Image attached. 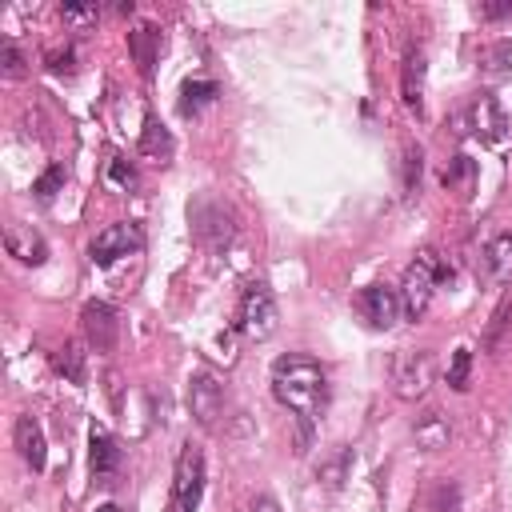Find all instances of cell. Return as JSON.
<instances>
[{"label": "cell", "mask_w": 512, "mask_h": 512, "mask_svg": "<svg viewBox=\"0 0 512 512\" xmlns=\"http://www.w3.org/2000/svg\"><path fill=\"white\" fill-rule=\"evenodd\" d=\"M140 248H144L140 224L120 220V224H108V228H100V232L92 236L88 256H92V264H116L120 256H132V252H140Z\"/></svg>", "instance_id": "cell-7"}, {"label": "cell", "mask_w": 512, "mask_h": 512, "mask_svg": "<svg viewBox=\"0 0 512 512\" xmlns=\"http://www.w3.org/2000/svg\"><path fill=\"white\" fill-rule=\"evenodd\" d=\"M344 460H348V452H344V444H340V448H336V460H332V464H320V468H316V476H320L328 488H336V484H340V476H344Z\"/></svg>", "instance_id": "cell-31"}, {"label": "cell", "mask_w": 512, "mask_h": 512, "mask_svg": "<svg viewBox=\"0 0 512 512\" xmlns=\"http://www.w3.org/2000/svg\"><path fill=\"white\" fill-rule=\"evenodd\" d=\"M480 268L492 284H508L512 280V232H496L484 252H480Z\"/></svg>", "instance_id": "cell-17"}, {"label": "cell", "mask_w": 512, "mask_h": 512, "mask_svg": "<svg viewBox=\"0 0 512 512\" xmlns=\"http://www.w3.org/2000/svg\"><path fill=\"white\" fill-rule=\"evenodd\" d=\"M140 156H152V160H168V156H172V136H168V128H164L156 116L144 120V132H140Z\"/></svg>", "instance_id": "cell-20"}, {"label": "cell", "mask_w": 512, "mask_h": 512, "mask_svg": "<svg viewBox=\"0 0 512 512\" xmlns=\"http://www.w3.org/2000/svg\"><path fill=\"white\" fill-rule=\"evenodd\" d=\"M92 512H124L120 504H100V508H92Z\"/></svg>", "instance_id": "cell-35"}, {"label": "cell", "mask_w": 512, "mask_h": 512, "mask_svg": "<svg viewBox=\"0 0 512 512\" xmlns=\"http://www.w3.org/2000/svg\"><path fill=\"white\" fill-rule=\"evenodd\" d=\"M476 184V160L472 156H452L448 168H444V188L456 192V196H468Z\"/></svg>", "instance_id": "cell-21"}, {"label": "cell", "mask_w": 512, "mask_h": 512, "mask_svg": "<svg viewBox=\"0 0 512 512\" xmlns=\"http://www.w3.org/2000/svg\"><path fill=\"white\" fill-rule=\"evenodd\" d=\"M188 408H192L196 424L212 428V424L224 416V384H220V376L196 372V376L188 380Z\"/></svg>", "instance_id": "cell-11"}, {"label": "cell", "mask_w": 512, "mask_h": 512, "mask_svg": "<svg viewBox=\"0 0 512 512\" xmlns=\"http://www.w3.org/2000/svg\"><path fill=\"white\" fill-rule=\"evenodd\" d=\"M88 464H92V480L96 484H116L124 452L104 428H92V436H88Z\"/></svg>", "instance_id": "cell-12"}, {"label": "cell", "mask_w": 512, "mask_h": 512, "mask_svg": "<svg viewBox=\"0 0 512 512\" xmlns=\"http://www.w3.org/2000/svg\"><path fill=\"white\" fill-rule=\"evenodd\" d=\"M356 312L364 316L368 328H392L400 320V292L388 284H368L356 292Z\"/></svg>", "instance_id": "cell-8"}, {"label": "cell", "mask_w": 512, "mask_h": 512, "mask_svg": "<svg viewBox=\"0 0 512 512\" xmlns=\"http://www.w3.org/2000/svg\"><path fill=\"white\" fill-rule=\"evenodd\" d=\"M4 244H8V252L20 260V264H44V256H48V244H44V236L32 228V224H8L4 228Z\"/></svg>", "instance_id": "cell-15"}, {"label": "cell", "mask_w": 512, "mask_h": 512, "mask_svg": "<svg viewBox=\"0 0 512 512\" xmlns=\"http://www.w3.org/2000/svg\"><path fill=\"white\" fill-rule=\"evenodd\" d=\"M272 392L304 424H316L324 416V408H328V376L304 352H288V356H280L272 364Z\"/></svg>", "instance_id": "cell-1"}, {"label": "cell", "mask_w": 512, "mask_h": 512, "mask_svg": "<svg viewBox=\"0 0 512 512\" xmlns=\"http://www.w3.org/2000/svg\"><path fill=\"white\" fill-rule=\"evenodd\" d=\"M476 16L480 20H512V0H504V4H480Z\"/></svg>", "instance_id": "cell-33"}, {"label": "cell", "mask_w": 512, "mask_h": 512, "mask_svg": "<svg viewBox=\"0 0 512 512\" xmlns=\"http://www.w3.org/2000/svg\"><path fill=\"white\" fill-rule=\"evenodd\" d=\"M420 148L404 144V156H400V180H404V196H416L420 192Z\"/></svg>", "instance_id": "cell-23"}, {"label": "cell", "mask_w": 512, "mask_h": 512, "mask_svg": "<svg viewBox=\"0 0 512 512\" xmlns=\"http://www.w3.org/2000/svg\"><path fill=\"white\" fill-rule=\"evenodd\" d=\"M216 80H188L180 88V116H200L212 100H216Z\"/></svg>", "instance_id": "cell-19"}, {"label": "cell", "mask_w": 512, "mask_h": 512, "mask_svg": "<svg viewBox=\"0 0 512 512\" xmlns=\"http://www.w3.org/2000/svg\"><path fill=\"white\" fill-rule=\"evenodd\" d=\"M200 492H204V452L188 440L176 456V472H172V504L168 512H196L200 508Z\"/></svg>", "instance_id": "cell-5"}, {"label": "cell", "mask_w": 512, "mask_h": 512, "mask_svg": "<svg viewBox=\"0 0 512 512\" xmlns=\"http://www.w3.org/2000/svg\"><path fill=\"white\" fill-rule=\"evenodd\" d=\"M412 436L424 452H444L452 444V424L440 408H424L416 420H412Z\"/></svg>", "instance_id": "cell-14"}, {"label": "cell", "mask_w": 512, "mask_h": 512, "mask_svg": "<svg viewBox=\"0 0 512 512\" xmlns=\"http://www.w3.org/2000/svg\"><path fill=\"white\" fill-rule=\"evenodd\" d=\"M64 180H68V176H64V168H60V164H52V168H48V172H44V176L32 184V192H36L40 200H52V196L64 188Z\"/></svg>", "instance_id": "cell-30"}, {"label": "cell", "mask_w": 512, "mask_h": 512, "mask_svg": "<svg viewBox=\"0 0 512 512\" xmlns=\"http://www.w3.org/2000/svg\"><path fill=\"white\" fill-rule=\"evenodd\" d=\"M464 124H468V132H472L476 140H484V144H500V140L508 136V116H504V108L496 104V96H488V92H480V96L468 104Z\"/></svg>", "instance_id": "cell-9"}, {"label": "cell", "mask_w": 512, "mask_h": 512, "mask_svg": "<svg viewBox=\"0 0 512 512\" xmlns=\"http://www.w3.org/2000/svg\"><path fill=\"white\" fill-rule=\"evenodd\" d=\"M248 512H280V504H276V500H272V496H256V500H252V508H248Z\"/></svg>", "instance_id": "cell-34"}, {"label": "cell", "mask_w": 512, "mask_h": 512, "mask_svg": "<svg viewBox=\"0 0 512 512\" xmlns=\"http://www.w3.org/2000/svg\"><path fill=\"white\" fill-rule=\"evenodd\" d=\"M56 372H64L72 384H84V352H80V344H64V348H56Z\"/></svg>", "instance_id": "cell-22"}, {"label": "cell", "mask_w": 512, "mask_h": 512, "mask_svg": "<svg viewBox=\"0 0 512 512\" xmlns=\"http://www.w3.org/2000/svg\"><path fill=\"white\" fill-rule=\"evenodd\" d=\"M80 324H84V336L96 352H112L116 340H120V312L104 300H88L80 308Z\"/></svg>", "instance_id": "cell-10"}, {"label": "cell", "mask_w": 512, "mask_h": 512, "mask_svg": "<svg viewBox=\"0 0 512 512\" xmlns=\"http://www.w3.org/2000/svg\"><path fill=\"white\" fill-rule=\"evenodd\" d=\"M12 444H16V452H20V460L32 468V472H44V464H48V444H44V428H40V420L36 416H16V424H12Z\"/></svg>", "instance_id": "cell-13"}, {"label": "cell", "mask_w": 512, "mask_h": 512, "mask_svg": "<svg viewBox=\"0 0 512 512\" xmlns=\"http://www.w3.org/2000/svg\"><path fill=\"white\" fill-rule=\"evenodd\" d=\"M436 376V360L428 348H404L392 356V392L400 400H420L432 388Z\"/></svg>", "instance_id": "cell-4"}, {"label": "cell", "mask_w": 512, "mask_h": 512, "mask_svg": "<svg viewBox=\"0 0 512 512\" xmlns=\"http://www.w3.org/2000/svg\"><path fill=\"white\" fill-rule=\"evenodd\" d=\"M512 324V296H504L500 304H496V312H492V324H488V332H484V344L488 348H496L500 344V332Z\"/></svg>", "instance_id": "cell-25"}, {"label": "cell", "mask_w": 512, "mask_h": 512, "mask_svg": "<svg viewBox=\"0 0 512 512\" xmlns=\"http://www.w3.org/2000/svg\"><path fill=\"white\" fill-rule=\"evenodd\" d=\"M48 72H64V76H72L76 72V52L72 48H64V52H48Z\"/></svg>", "instance_id": "cell-32"}, {"label": "cell", "mask_w": 512, "mask_h": 512, "mask_svg": "<svg viewBox=\"0 0 512 512\" xmlns=\"http://www.w3.org/2000/svg\"><path fill=\"white\" fill-rule=\"evenodd\" d=\"M444 280H452V264H444V256H440L436 248L416 252V260L404 268V280H400V288H396L404 316H408V320H420V316L428 312V304H432L436 284H444Z\"/></svg>", "instance_id": "cell-2"}, {"label": "cell", "mask_w": 512, "mask_h": 512, "mask_svg": "<svg viewBox=\"0 0 512 512\" xmlns=\"http://www.w3.org/2000/svg\"><path fill=\"white\" fill-rule=\"evenodd\" d=\"M432 512H460V488L452 480H440L432 492Z\"/></svg>", "instance_id": "cell-28"}, {"label": "cell", "mask_w": 512, "mask_h": 512, "mask_svg": "<svg viewBox=\"0 0 512 512\" xmlns=\"http://www.w3.org/2000/svg\"><path fill=\"white\" fill-rule=\"evenodd\" d=\"M60 20L72 24V28L96 24V20H100V4H64V8H60Z\"/></svg>", "instance_id": "cell-26"}, {"label": "cell", "mask_w": 512, "mask_h": 512, "mask_svg": "<svg viewBox=\"0 0 512 512\" xmlns=\"http://www.w3.org/2000/svg\"><path fill=\"white\" fill-rule=\"evenodd\" d=\"M108 184L120 188V192H132V188H136V168H132V160L116 156V160L108 164Z\"/></svg>", "instance_id": "cell-27"}, {"label": "cell", "mask_w": 512, "mask_h": 512, "mask_svg": "<svg viewBox=\"0 0 512 512\" xmlns=\"http://www.w3.org/2000/svg\"><path fill=\"white\" fill-rule=\"evenodd\" d=\"M0 64H4V76L8 80H20L24 76V52L16 48V40H4L0 44Z\"/></svg>", "instance_id": "cell-29"}, {"label": "cell", "mask_w": 512, "mask_h": 512, "mask_svg": "<svg viewBox=\"0 0 512 512\" xmlns=\"http://www.w3.org/2000/svg\"><path fill=\"white\" fill-rule=\"evenodd\" d=\"M424 72H428L424 52L412 48V52L404 56V68H400V96H404V108L416 112V116L424 112Z\"/></svg>", "instance_id": "cell-16"}, {"label": "cell", "mask_w": 512, "mask_h": 512, "mask_svg": "<svg viewBox=\"0 0 512 512\" xmlns=\"http://www.w3.org/2000/svg\"><path fill=\"white\" fill-rule=\"evenodd\" d=\"M188 220H192V236L200 248L208 252H224L236 236V224H232V212L220 204V200H200L188 208Z\"/></svg>", "instance_id": "cell-6"}, {"label": "cell", "mask_w": 512, "mask_h": 512, "mask_svg": "<svg viewBox=\"0 0 512 512\" xmlns=\"http://www.w3.org/2000/svg\"><path fill=\"white\" fill-rule=\"evenodd\" d=\"M236 332L248 336V340H268L280 324V308H276V296L264 280H252L244 292H240V304H236Z\"/></svg>", "instance_id": "cell-3"}, {"label": "cell", "mask_w": 512, "mask_h": 512, "mask_svg": "<svg viewBox=\"0 0 512 512\" xmlns=\"http://www.w3.org/2000/svg\"><path fill=\"white\" fill-rule=\"evenodd\" d=\"M468 368H472V352L468 348H456L452 352V364H448V388L464 392L468 388Z\"/></svg>", "instance_id": "cell-24"}, {"label": "cell", "mask_w": 512, "mask_h": 512, "mask_svg": "<svg viewBox=\"0 0 512 512\" xmlns=\"http://www.w3.org/2000/svg\"><path fill=\"white\" fill-rule=\"evenodd\" d=\"M128 48H132V60L144 76H152L156 68V56H160V28L156 24H136L128 32Z\"/></svg>", "instance_id": "cell-18"}]
</instances>
